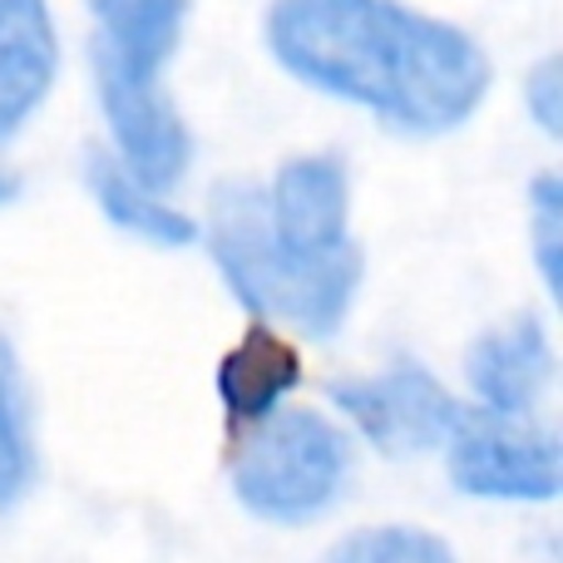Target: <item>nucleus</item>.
<instances>
[{"label":"nucleus","instance_id":"obj_14","mask_svg":"<svg viewBox=\"0 0 563 563\" xmlns=\"http://www.w3.org/2000/svg\"><path fill=\"white\" fill-rule=\"evenodd\" d=\"M525 104L534 114V124L549 139H559L563 129V89H559V55H544L534 69L525 75Z\"/></svg>","mask_w":563,"mask_h":563},{"label":"nucleus","instance_id":"obj_11","mask_svg":"<svg viewBox=\"0 0 563 563\" xmlns=\"http://www.w3.org/2000/svg\"><path fill=\"white\" fill-rule=\"evenodd\" d=\"M35 485V420H30V386L10 336L0 331V515L20 505Z\"/></svg>","mask_w":563,"mask_h":563},{"label":"nucleus","instance_id":"obj_7","mask_svg":"<svg viewBox=\"0 0 563 563\" xmlns=\"http://www.w3.org/2000/svg\"><path fill=\"white\" fill-rule=\"evenodd\" d=\"M465 380L489 416L525 420L554 380V346L534 311H515L499 327L479 331L465 351Z\"/></svg>","mask_w":563,"mask_h":563},{"label":"nucleus","instance_id":"obj_8","mask_svg":"<svg viewBox=\"0 0 563 563\" xmlns=\"http://www.w3.org/2000/svg\"><path fill=\"white\" fill-rule=\"evenodd\" d=\"M59 69V35L49 0H0V144L45 104Z\"/></svg>","mask_w":563,"mask_h":563},{"label":"nucleus","instance_id":"obj_13","mask_svg":"<svg viewBox=\"0 0 563 563\" xmlns=\"http://www.w3.org/2000/svg\"><path fill=\"white\" fill-rule=\"evenodd\" d=\"M529 238H534V263L549 297L559 291V238H563V178L554 168L534 178L529 188Z\"/></svg>","mask_w":563,"mask_h":563},{"label":"nucleus","instance_id":"obj_12","mask_svg":"<svg viewBox=\"0 0 563 563\" xmlns=\"http://www.w3.org/2000/svg\"><path fill=\"white\" fill-rule=\"evenodd\" d=\"M321 563H455V549L416 525H376L346 534Z\"/></svg>","mask_w":563,"mask_h":563},{"label":"nucleus","instance_id":"obj_3","mask_svg":"<svg viewBox=\"0 0 563 563\" xmlns=\"http://www.w3.org/2000/svg\"><path fill=\"white\" fill-rule=\"evenodd\" d=\"M95 10V85L114 134L119 164L148 194L188 174L194 134L164 95V65L174 59L188 0H89Z\"/></svg>","mask_w":563,"mask_h":563},{"label":"nucleus","instance_id":"obj_5","mask_svg":"<svg viewBox=\"0 0 563 563\" xmlns=\"http://www.w3.org/2000/svg\"><path fill=\"white\" fill-rule=\"evenodd\" d=\"M450 479L475 499H515L549 505L563 485L559 435L549 426H529L515 416L460 410L450 430Z\"/></svg>","mask_w":563,"mask_h":563},{"label":"nucleus","instance_id":"obj_4","mask_svg":"<svg viewBox=\"0 0 563 563\" xmlns=\"http://www.w3.org/2000/svg\"><path fill=\"white\" fill-rule=\"evenodd\" d=\"M351 475V440L321 410L282 406L233 455V495L267 525H311L341 499Z\"/></svg>","mask_w":563,"mask_h":563},{"label":"nucleus","instance_id":"obj_10","mask_svg":"<svg viewBox=\"0 0 563 563\" xmlns=\"http://www.w3.org/2000/svg\"><path fill=\"white\" fill-rule=\"evenodd\" d=\"M85 178H89L95 203L104 208V218L114 228H124V233L144 238V243H158V247H188L198 238L194 218L178 213V208H168L164 198L148 194L144 184H134V178L124 174V164H119L109 148H89L85 154Z\"/></svg>","mask_w":563,"mask_h":563},{"label":"nucleus","instance_id":"obj_9","mask_svg":"<svg viewBox=\"0 0 563 563\" xmlns=\"http://www.w3.org/2000/svg\"><path fill=\"white\" fill-rule=\"evenodd\" d=\"M301 380V356L287 336H277L267 321L238 336V346H228V356L218 361V396H223L228 426L243 435L257 420H267L273 410H282L287 390Z\"/></svg>","mask_w":563,"mask_h":563},{"label":"nucleus","instance_id":"obj_6","mask_svg":"<svg viewBox=\"0 0 563 563\" xmlns=\"http://www.w3.org/2000/svg\"><path fill=\"white\" fill-rule=\"evenodd\" d=\"M331 400L351 416V426L386 455H426L450 440L460 406L420 361H390L380 376L336 380Z\"/></svg>","mask_w":563,"mask_h":563},{"label":"nucleus","instance_id":"obj_15","mask_svg":"<svg viewBox=\"0 0 563 563\" xmlns=\"http://www.w3.org/2000/svg\"><path fill=\"white\" fill-rule=\"evenodd\" d=\"M15 194H20V178L10 174V168H0V203H10Z\"/></svg>","mask_w":563,"mask_h":563},{"label":"nucleus","instance_id":"obj_1","mask_svg":"<svg viewBox=\"0 0 563 563\" xmlns=\"http://www.w3.org/2000/svg\"><path fill=\"white\" fill-rule=\"evenodd\" d=\"M267 49L291 79L400 134H450L489 95L485 45L406 0H273Z\"/></svg>","mask_w":563,"mask_h":563},{"label":"nucleus","instance_id":"obj_2","mask_svg":"<svg viewBox=\"0 0 563 563\" xmlns=\"http://www.w3.org/2000/svg\"><path fill=\"white\" fill-rule=\"evenodd\" d=\"M351 178L341 154H291L267 184L228 178L213 194L208 247L223 282L257 321H291L301 336L341 331L366 277L351 243Z\"/></svg>","mask_w":563,"mask_h":563}]
</instances>
